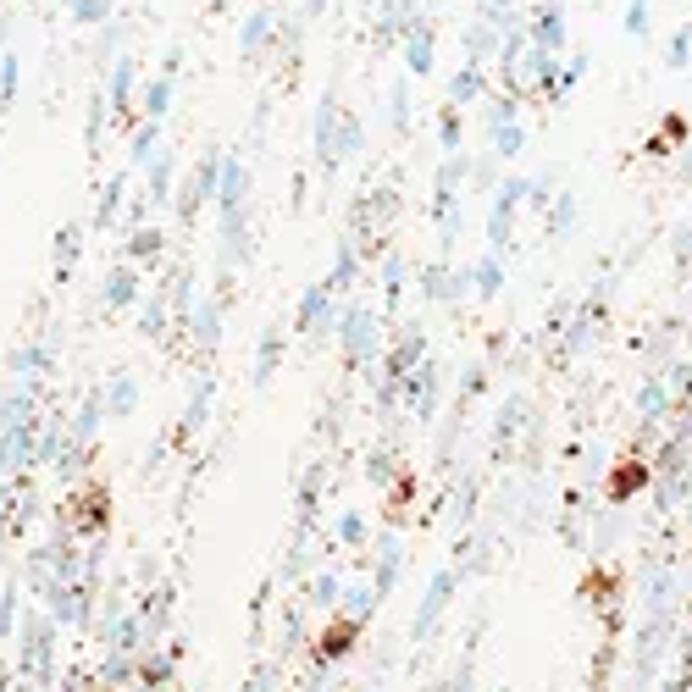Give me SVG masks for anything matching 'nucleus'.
I'll return each mask as SVG.
<instances>
[{"label": "nucleus", "instance_id": "1", "mask_svg": "<svg viewBox=\"0 0 692 692\" xmlns=\"http://www.w3.org/2000/svg\"><path fill=\"white\" fill-rule=\"evenodd\" d=\"M216 6H222V0H216Z\"/></svg>", "mask_w": 692, "mask_h": 692}]
</instances>
